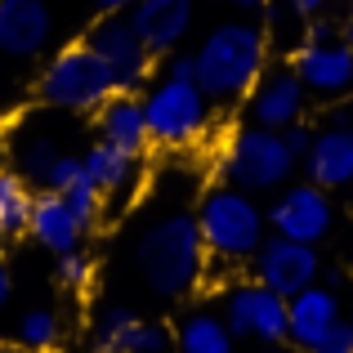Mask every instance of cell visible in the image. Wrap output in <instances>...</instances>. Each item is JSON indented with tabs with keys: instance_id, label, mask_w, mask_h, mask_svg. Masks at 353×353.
I'll return each mask as SVG.
<instances>
[{
	"instance_id": "obj_46",
	"label": "cell",
	"mask_w": 353,
	"mask_h": 353,
	"mask_svg": "<svg viewBox=\"0 0 353 353\" xmlns=\"http://www.w3.org/2000/svg\"><path fill=\"white\" fill-rule=\"evenodd\" d=\"M349 336H353V327H349Z\"/></svg>"
},
{
	"instance_id": "obj_41",
	"label": "cell",
	"mask_w": 353,
	"mask_h": 353,
	"mask_svg": "<svg viewBox=\"0 0 353 353\" xmlns=\"http://www.w3.org/2000/svg\"><path fill=\"white\" fill-rule=\"evenodd\" d=\"M268 353H286V349H277V345H273V349H268Z\"/></svg>"
},
{
	"instance_id": "obj_19",
	"label": "cell",
	"mask_w": 353,
	"mask_h": 353,
	"mask_svg": "<svg viewBox=\"0 0 353 353\" xmlns=\"http://www.w3.org/2000/svg\"><path fill=\"white\" fill-rule=\"evenodd\" d=\"M233 327H228L219 313L197 309L179 322L174 331V353H233Z\"/></svg>"
},
{
	"instance_id": "obj_34",
	"label": "cell",
	"mask_w": 353,
	"mask_h": 353,
	"mask_svg": "<svg viewBox=\"0 0 353 353\" xmlns=\"http://www.w3.org/2000/svg\"><path fill=\"white\" fill-rule=\"evenodd\" d=\"M99 9H103V14H130V9H134V0H94Z\"/></svg>"
},
{
	"instance_id": "obj_21",
	"label": "cell",
	"mask_w": 353,
	"mask_h": 353,
	"mask_svg": "<svg viewBox=\"0 0 353 353\" xmlns=\"http://www.w3.org/2000/svg\"><path fill=\"white\" fill-rule=\"evenodd\" d=\"M32 188H27L23 174L0 170V233H27V219H32Z\"/></svg>"
},
{
	"instance_id": "obj_5",
	"label": "cell",
	"mask_w": 353,
	"mask_h": 353,
	"mask_svg": "<svg viewBox=\"0 0 353 353\" xmlns=\"http://www.w3.org/2000/svg\"><path fill=\"white\" fill-rule=\"evenodd\" d=\"M295 165H300V157L286 148L282 130H264V125H246L237 134H228L224 152H219V174L246 192L282 188L295 174Z\"/></svg>"
},
{
	"instance_id": "obj_45",
	"label": "cell",
	"mask_w": 353,
	"mask_h": 353,
	"mask_svg": "<svg viewBox=\"0 0 353 353\" xmlns=\"http://www.w3.org/2000/svg\"><path fill=\"white\" fill-rule=\"evenodd\" d=\"M349 210H353V197H349Z\"/></svg>"
},
{
	"instance_id": "obj_4",
	"label": "cell",
	"mask_w": 353,
	"mask_h": 353,
	"mask_svg": "<svg viewBox=\"0 0 353 353\" xmlns=\"http://www.w3.org/2000/svg\"><path fill=\"white\" fill-rule=\"evenodd\" d=\"M117 77L85 41L59 50L50 63H45L41 81H36V94L50 108H63V112H99L108 99L117 94Z\"/></svg>"
},
{
	"instance_id": "obj_39",
	"label": "cell",
	"mask_w": 353,
	"mask_h": 353,
	"mask_svg": "<svg viewBox=\"0 0 353 353\" xmlns=\"http://www.w3.org/2000/svg\"><path fill=\"white\" fill-rule=\"evenodd\" d=\"M331 5H345V9H349V5H353V0H331Z\"/></svg>"
},
{
	"instance_id": "obj_20",
	"label": "cell",
	"mask_w": 353,
	"mask_h": 353,
	"mask_svg": "<svg viewBox=\"0 0 353 353\" xmlns=\"http://www.w3.org/2000/svg\"><path fill=\"white\" fill-rule=\"evenodd\" d=\"M81 161H85V174L99 183L103 197H108V192H125L130 183H134V161H139V157L134 152H121L117 143H108V139H99Z\"/></svg>"
},
{
	"instance_id": "obj_11",
	"label": "cell",
	"mask_w": 353,
	"mask_h": 353,
	"mask_svg": "<svg viewBox=\"0 0 353 353\" xmlns=\"http://www.w3.org/2000/svg\"><path fill=\"white\" fill-rule=\"evenodd\" d=\"M291 68L313 99H345L353 90V50L345 45V36H336V41H304L295 50Z\"/></svg>"
},
{
	"instance_id": "obj_33",
	"label": "cell",
	"mask_w": 353,
	"mask_h": 353,
	"mask_svg": "<svg viewBox=\"0 0 353 353\" xmlns=\"http://www.w3.org/2000/svg\"><path fill=\"white\" fill-rule=\"evenodd\" d=\"M286 5H291V14H300V18H318L331 0H286Z\"/></svg>"
},
{
	"instance_id": "obj_13",
	"label": "cell",
	"mask_w": 353,
	"mask_h": 353,
	"mask_svg": "<svg viewBox=\"0 0 353 353\" xmlns=\"http://www.w3.org/2000/svg\"><path fill=\"white\" fill-rule=\"evenodd\" d=\"M54 32L45 0H0V54L5 59H36Z\"/></svg>"
},
{
	"instance_id": "obj_6",
	"label": "cell",
	"mask_w": 353,
	"mask_h": 353,
	"mask_svg": "<svg viewBox=\"0 0 353 353\" xmlns=\"http://www.w3.org/2000/svg\"><path fill=\"white\" fill-rule=\"evenodd\" d=\"M148 134L161 148H192L210 130V99L197 81L161 77L143 99Z\"/></svg>"
},
{
	"instance_id": "obj_32",
	"label": "cell",
	"mask_w": 353,
	"mask_h": 353,
	"mask_svg": "<svg viewBox=\"0 0 353 353\" xmlns=\"http://www.w3.org/2000/svg\"><path fill=\"white\" fill-rule=\"evenodd\" d=\"M304 41H336V27H331L327 18H309V32H304Z\"/></svg>"
},
{
	"instance_id": "obj_7",
	"label": "cell",
	"mask_w": 353,
	"mask_h": 353,
	"mask_svg": "<svg viewBox=\"0 0 353 353\" xmlns=\"http://www.w3.org/2000/svg\"><path fill=\"white\" fill-rule=\"evenodd\" d=\"M85 45L112 68L117 85L130 90V94H134V90L148 81V72H152V50L143 45V36L134 32V23H130L125 14H103L94 27H90Z\"/></svg>"
},
{
	"instance_id": "obj_43",
	"label": "cell",
	"mask_w": 353,
	"mask_h": 353,
	"mask_svg": "<svg viewBox=\"0 0 353 353\" xmlns=\"http://www.w3.org/2000/svg\"><path fill=\"white\" fill-rule=\"evenodd\" d=\"M0 250H5V233H0Z\"/></svg>"
},
{
	"instance_id": "obj_42",
	"label": "cell",
	"mask_w": 353,
	"mask_h": 353,
	"mask_svg": "<svg viewBox=\"0 0 353 353\" xmlns=\"http://www.w3.org/2000/svg\"><path fill=\"white\" fill-rule=\"evenodd\" d=\"M0 170H5V152H0Z\"/></svg>"
},
{
	"instance_id": "obj_47",
	"label": "cell",
	"mask_w": 353,
	"mask_h": 353,
	"mask_svg": "<svg viewBox=\"0 0 353 353\" xmlns=\"http://www.w3.org/2000/svg\"><path fill=\"white\" fill-rule=\"evenodd\" d=\"M27 353H32V349H27Z\"/></svg>"
},
{
	"instance_id": "obj_18",
	"label": "cell",
	"mask_w": 353,
	"mask_h": 353,
	"mask_svg": "<svg viewBox=\"0 0 353 353\" xmlns=\"http://www.w3.org/2000/svg\"><path fill=\"white\" fill-rule=\"evenodd\" d=\"M99 134H103L108 143H117L121 152L143 157V148L152 143L148 117H143V99H134L130 90H117V94L99 108Z\"/></svg>"
},
{
	"instance_id": "obj_1",
	"label": "cell",
	"mask_w": 353,
	"mask_h": 353,
	"mask_svg": "<svg viewBox=\"0 0 353 353\" xmlns=\"http://www.w3.org/2000/svg\"><path fill=\"white\" fill-rule=\"evenodd\" d=\"M192 59H197V85L206 90L210 103H237L268 72V36L241 18L219 23Z\"/></svg>"
},
{
	"instance_id": "obj_36",
	"label": "cell",
	"mask_w": 353,
	"mask_h": 353,
	"mask_svg": "<svg viewBox=\"0 0 353 353\" xmlns=\"http://www.w3.org/2000/svg\"><path fill=\"white\" fill-rule=\"evenodd\" d=\"M322 286H331V291H340V286H345V273H340V268H331V273H327V282H322Z\"/></svg>"
},
{
	"instance_id": "obj_31",
	"label": "cell",
	"mask_w": 353,
	"mask_h": 353,
	"mask_svg": "<svg viewBox=\"0 0 353 353\" xmlns=\"http://www.w3.org/2000/svg\"><path fill=\"white\" fill-rule=\"evenodd\" d=\"M165 77H174V81H197V59H192V54H170Z\"/></svg>"
},
{
	"instance_id": "obj_37",
	"label": "cell",
	"mask_w": 353,
	"mask_h": 353,
	"mask_svg": "<svg viewBox=\"0 0 353 353\" xmlns=\"http://www.w3.org/2000/svg\"><path fill=\"white\" fill-rule=\"evenodd\" d=\"M5 304H9V273L0 268V309H5Z\"/></svg>"
},
{
	"instance_id": "obj_10",
	"label": "cell",
	"mask_w": 353,
	"mask_h": 353,
	"mask_svg": "<svg viewBox=\"0 0 353 353\" xmlns=\"http://www.w3.org/2000/svg\"><path fill=\"white\" fill-rule=\"evenodd\" d=\"M268 224H273V233H282V237H295V241L318 246V241L331 233V224H336V206H331L327 188H318V183L309 179V183L286 188L282 197L273 201Z\"/></svg>"
},
{
	"instance_id": "obj_22",
	"label": "cell",
	"mask_w": 353,
	"mask_h": 353,
	"mask_svg": "<svg viewBox=\"0 0 353 353\" xmlns=\"http://www.w3.org/2000/svg\"><path fill=\"white\" fill-rule=\"evenodd\" d=\"M59 143H54L50 134H32V139H23L18 143V165H23V179H36V183H45V174H50V165L59 161Z\"/></svg>"
},
{
	"instance_id": "obj_8",
	"label": "cell",
	"mask_w": 353,
	"mask_h": 353,
	"mask_svg": "<svg viewBox=\"0 0 353 353\" xmlns=\"http://www.w3.org/2000/svg\"><path fill=\"white\" fill-rule=\"evenodd\" d=\"M255 282H264L268 291H277V295H300L304 286H313L318 282V273H322V259H318V250L309 246V241H295V237H282V233H273V237H264V246L255 250Z\"/></svg>"
},
{
	"instance_id": "obj_14",
	"label": "cell",
	"mask_w": 353,
	"mask_h": 353,
	"mask_svg": "<svg viewBox=\"0 0 353 353\" xmlns=\"http://www.w3.org/2000/svg\"><path fill=\"white\" fill-rule=\"evenodd\" d=\"M192 14H197L192 0H134V9H130L125 18L134 23V32L143 36V45L157 59V54H170L174 45L188 36Z\"/></svg>"
},
{
	"instance_id": "obj_30",
	"label": "cell",
	"mask_w": 353,
	"mask_h": 353,
	"mask_svg": "<svg viewBox=\"0 0 353 353\" xmlns=\"http://www.w3.org/2000/svg\"><path fill=\"white\" fill-rule=\"evenodd\" d=\"M282 139H286V148H291L295 157H304V152L313 148V130L304 125V121H295V125H286V130H282Z\"/></svg>"
},
{
	"instance_id": "obj_23",
	"label": "cell",
	"mask_w": 353,
	"mask_h": 353,
	"mask_svg": "<svg viewBox=\"0 0 353 353\" xmlns=\"http://www.w3.org/2000/svg\"><path fill=\"white\" fill-rule=\"evenodd\" d=\"M18 340H23V349H32V353L54 349V340H59V318H54L50 309L23 313V322H18Z\"/></svg>"
},
{
	"instance_id": "obj_3",
	"label": "cell",
	"mask_w": 353,
	"mask_h": 353,
	"mask_svg": "<svg viewBox=\"0 0 353 353\" xmlns=\"http://www.w3.org/2000/svg\"><path fill=\"white\" fill-rule=\"evenodd\" d=\"M264 224L268 215L255 206L246 188H210L197 206V228L206 250L219 264H241V259H255V250L264 246Z\"/></svg>"
},
{
	"instance_id": "obj_38",
	"label": "cell",
	"mask_w": 353,
	"mask_h": 353,
	"mask_svg": "<svg viewBox=\"0 0 353 353\" xmlns=\"http://www.w3.org/2000/svg\"><path fill=\"white\" fill-rule=\"evenodd\" d=\"M233 5H237V9H264L268 0H233Z\"/></svg>"
},
{
	"instance_id": "obj_25",
	"label": "cell",
	"mask_w": 353,
	"mask_h": 353,
	"mask_svg": "<svg viewBox=\"0 0 353 353\" xmlns=\"http://www.w3.org/2000/svg\"><path fill=\"white\" fill-rule=\"evenodd\" d=\"M63 197H68V206L77 210V219L81 224H94L99 219V210H103V192H99V183L90 179V174H81L77 183H68V188H63Z\"/></svg>"
},
{
	"instance_id": "obj_2",
	"label": "cell",
	"mask_w": 353,
	"mask_h": 353,
	"mask_svg": "<svg viewBox=\"0 0 353 353\" xmlns=\"http://www.w3.org/2000/svg\"><path fill=\"white\" fill-rule=\"evenodd\" d=\"M201 259H206V241H201L197 215H165L139 237L134 264L139 277L152 286V295L174 300L188 295L201 277Z\"/></svg>"
},
{
	"instance_id": "obj_27",
	"label": "cell",
	"mask_w": 353,
	"mask_h": 353,
	"mask_svg": "<svg viewBox=\"0 0 353 353\" xmlns=\"http://www.w3.org/2000/svg\"><path fill=\"white\" fill-rule=\"evenodd\" d=\"M90 277H94V264H90L85 250H68V255H59V282L72 286V291H85Z\"/></svg>"
},
{
	"instance_id": "obj_9",
	"label": "cell",
	"mask_w": 353,
	"mask_h": 353,
	"mask_svg": "<svg viewBox=\"0 0 353 353\" xmlns=\"http://www.w3.org/2000/svg\"><path fill=\"white\" fill-rule=\"evenodd\" d=\"M224 322L233 327V336L259 340V345H282L286 340V295L268 291L264 282L233 286L224 295Z\"/></svg>"
},
{
	"instance_id": "obj_17",
	"label": "cell",
	"mask_w": 353,
	"mask_h": 353,
	"mask_svg": "<svg viewBox=\"0 0 353 353\" xmlns=\"http://www.w3.org/2000/svg\"><path fill=\"white\" fill-rule=\"evenodd\" d=\"M304 170L318 188H349L353 183V134L345 125H331L313 134V148L304 152Z\"/></svg>"
},
{
	"instance_id": "obj_35",
	"label": "cell",
	"mask_w": 353,
	"mask_h": 353,
	"mask_svg": "<svg viewBox=\"0 0 353 353\" xmlns=\"http://www.w3.org/2000/svg\"><path fill=\"white\" fill-rule=\"evenodd\" d=\"M340 36H345V45L353 50V5H349V14H345V27H340Z\"/></svg>"
},
{
	"instance_id": "obj_16",
	"label": "cell",
	"mask_w": 353,
	"mask_h": 353,
	"mask_svg": "<svg viewBox=\"0 0 353 353\" xmlns=\"http://www.w3.org/2000/svg\"><path fill=\"white\" fill-rule=\"evenodd\" d=\"M27 233L41 241L45 250H54V255H68V250L81 246V233H85V224L77 219V210L68 206V197L54 188H45L41 197L32 201V219H27Z\"/></svg>"
},
{
	"instance_id": "obj_24",
	"label": "cell",
	"mask_w": 353,
	"mask_h": 353,
	"mask_svg": "<svg viewBox=\"0 0 353 353\" xmlns=\"http://www.w3.org/2000/svg\"><path fill=\"white\" fill-rule=\"evenodd\" d=\"M134 313L130 309H108L99 318V340H94V353H125V340L134 331Z\"/></svg>"
},
{
	"instance_id": "obj_15",
	"label": "cell",
	"mask_w": 353,
	"mask_h": 353,
	"mask_svg": "<svg viewBox=\"0 0 353 353\" xmlns=\"http://www.w3.org/2000/svg\"><path fill=\"white\" fill-rule=\"evenodd\" d=\"M286 318H291L286 322V340H291L295 349L313 353V345L340 322V295L331 291V286L313 282V286H304L300 295L286 300Z\"/></svg>"
},
{
	"instance_id": "obj_44",
	"label": "cell",
	"mask_w": 353,
	"mask_h": 353,
	"mask_svg": "<svg viewBox=\"0 0 353 353\" xmlns=\"http://www.w3.org/2000/svg\"><path fill=\"white\" fill-rule=\"evenodd\" d=\"M0 353H9V349H5V340H0Z\"/></svg>"
},
{
	"instance_id": "obj_40",
	"label": "cell",
	"mask_w": 353,
	"mask_h": 353,
	"mask_svg": "<svg viewBox=\"0 0 353 353\" xmlns=\"http://www.w3.org/2000/svg\"><path fill=\"white\" fill-rule=\"evenodd\" d=\"M345 130H349V134H353V117H349V121H345Z\"/></svg>"
},
{
	"instance_id": "obj_26",
	"label": "cell",
	"mask_w": 353,
	"mask_h": 353,
	"mask_svg": "<svg viewBox=\"0 0 353 353\" xmlns=\"http://www.w3.org/2000/svg\"><path fill=\"white\" fill-rule=\"evenodd\" d=\"M125 353H170V331L157 327V322H134Z\"/></svg>"
},
{
	"instance_id": "obj_29",
	"label": "cell",
	"mask_w": 353,
	"mask_h": 353,
	"mask_svg": "<svg viewBox=\"0 0 353 353\" xmlns=\"http://www.w3.org/2000/svg\"><path fill=\"white\" fill-rule=\"evenodd\" d=\"M313 353H353V336H349V327H345V322H336V327H331L327 336L313 345Z\"/></svg>"
},
{
	"instance_id": "obj_28",
	"label": "cell",
	"mask_w": 353,
	"mask_h": 353,
	"mask_svg": "<svg viewBox=\"0 0 353 353\" xmlns=\"http://www.w3.org/2000/svg\"><path fill=\"white\" fill-rule=\"evenodd\" d=\"M81 174H85V161H81V157H68V152H63L59 161L50 165V174H45V188L63 192V188H68V183H77Z\"/></svg>"
},
{
	"instance_id": "obj_12",
	"label": "cell",
	"mask_w": 353,
	"mask_h": 353,
	"mask_svg": "<svg viewBox=\"0 0 353 353\" xmlns=\"http://www.w3.org/2000/svg\"><path fill=\"white\" fill-rule=\"evenodd\" d=\"M304 103H309V90L304 81L295 77V68H277V72H264L255 81V90L246 94V112L255 125L264 130H286L304 117Z\"/></svg>"
}]
</instances>
